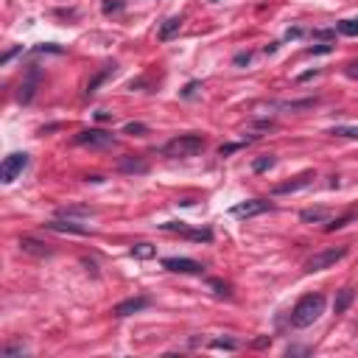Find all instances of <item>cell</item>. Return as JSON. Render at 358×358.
<instances>
[{"label":"cell","instance_id":"1","mask_svg":"<svg viewBox=\"0 0 358 358\" xmlns=\"http://www.w3.org/2000/svg\"><path fill=\"white\" fill-rule=\"evenodd\" d=\"M325 314V294H305L291 311V325L294 327H308Z\"/></svg>","mask_w":358,"mask_h":358},{"label":"cell","instance_id":"2","mask_svg":"<svg viewBox=\"0 0 358 358\" xmlns=\"http://www.w3.org/2000/svg\"><path fill=\"white\" fill-rule=\"evenodd\" d=\"M205 148V137L199 135H179L174 140H168L163 146V154L165 157H193Z\"/></svg>","mask_w":358,"mask_h":358},{"label":"cell","instance_id":"3","mask_svg":"<svg viewBox=\"0 0 358 358\" xmlns=\"http://www.w3.org/2000/svg\"><path fill=\"white\" fill-rule=\"evenodd\" d=\"M26 168H28V154H23V151L9 154V157L3 160V165H0V182H3V185H11Z\"/></svg>","mask_w":358,"mask_h":358},{"label":"cell","instance_id":"4","mask_svg":"<svg viewBox=\"0 0 358 358\" xmlns=\"http://www.w3.org/2000/svg\"><path fill=\"white\" fill-rule=\"evenodd\" d=\"M350 249L347 247H339V249H325V252H316L314 258H308L305 268L308 272H325V268H330L333 263H339L342 258H347Z\"/></svg>","mask_w":358,"mask_h":358},{"label":"cell","instance_id":"5","mask_svg":"<svg viewBox=\"0 0 358 358\" xmlns=\"http://www.w3.org/2000/svg\"><path fill=\"white\" fill-rule=\"evenodd\" d=\"M76 143L87 148H109L115 146V135L104 132V129H84V132L76 135Z\"/></svg>","mask_w":358,"mask_h":358},{"label":"cell","instance_id":"6","mask_svg":"<svg viewBox=\"0 0 358 358\" xmlns=\"http://www.w3.org/2000/svg\"><path fill=\"white\" fill-rule=\"evenodd\" d=\"M274 210L272 202H263V199H247V202H238L232 207V216L235 218H252V216H260V213H268Z\"/></svg>","mask_w":358,"mask_h":358},{"label":"cell","instance_id":"7","mask_svg":"<svg viewBox=\"0 0 358 358\" xmlns=\"http://www.w3.org/2000/svg\"><path fill=\"white\" fill-rule=\"evenodd\" d=\"M163 266L168 272H176V274H202L205 272V266L199 260H190V258H165Z\"/></svg>","mask_w":358,"mask_h":358},{"label":"cell","instance_id":"8","mask_svg":"<svg viewBox=\"0 0 358 358\" xmlns=\"http://www.w3.org/2000/svg\"><path fill=\"white\" fill-rule=\"evenodd\" d=\"M314 171H305V174H300L297 179H291V182H283V185H274L272 188V193L274 196H285V193H297V190H302V188H308V185L314 182Z\"/></svg>","mask_w":358,"mask_h":358},{"label":"cell","instance_id":"9","mask_svg":"<svg viewBox=\"0 0 358 358\" xmlns=\"http://www.w3.org/2000/svg\"><path fill=\"white\" fill-rule=\"evenodd\" d=\"M17 247H20V252L34 255V258H51V255H53V249L48 247V243L37 241V238H28V235H23L20 241H17Z\"/></svg>","mask_w":358,"mask_h":358},{"label":"cell","instance_id":"10","mask_svg":"<svg viewBox=\"0 0 358 358\" xmlns=\"http://www.w3.org/2000/svg\"><path fill=\"white\" fill-rule=\"evenodd\" d=\"M151 305V300L148 297H132V300H123L121 305H115V316H132V314H137V311H143V308H148Z\"/></svg>","mask_w":358,"mask_h":358},{"label":"cell","instance_id":"11","mask_svg":"<svg viewBox=\"0 0 358 358\" xmlns=\"http://www.w3.org/2000/svg\"><path fill=\"white\" fill-rule=\"evenodd\" d=\"M37 79H39V70L31 68V70H28V79L20 84V93H17V101H20V104H31L34 90H37Z\"/></svg>","mask_w":358,"mask_h":358},{"label":"cell","instance_id":"12","mask_svg":"<svg viewBox=\"0 0 358 358\" xmlns=\"http://www.w3.org/2000/svg\"><path fill=\"white\" fill-rule=\"evenodd\" d=\"M121 171L123 174H146L148 171V163L140 157H123L121 160Z\"/></svg>","mask_w":358,"mask_h":358},{"label":"cell","instance_id":"13","mask_svg":"<svg viewBox=\"0 0 358 358\" xmlns=\"http://www.w3.org/2000/svg\"><path fill=\"white\" fill-rule=\"evenodd\" d=\"M45 227H48V230H53V232H70V235H87V230H84V227H79V224H73V221H48Z\"/></svg>","mask_w":358,"mask_h":358},{"label":"cell","instance_id":"14","mask_svg":"<svg viewBox=\"0 0 358 358\" xmlns=\"http://www.w3.org/2000/svg\"><path fill=\"white\" fill-rule=\"evenodd\" d=\"M93 207H84V205H73V207H59V216L62 218H90L93 216Z\"/></svg>","mask_w":358,"mask_h":358},{"label":"cell","instance_id":"15","mask_svg":"<svg viewBox=\"0 0 358 358\" xmlns=\"http://www.w3.org/2000/svg\"><path fill=\"white\" fill-rule=\"evenodd\" d=\"M179 28H182V17H168V20L160 26V39H163V42H165V39H171Z\"/></svg>","mask_w":358,"mask_h":358},{"label":"cell","instance_id":"16","mask_svg":"<svg viewBox=\"0 0 358 358\" xmlns=\"http://www.w3.org/2000/svg\"><path fill=\"white\" fill-rule=\"evenodd\" d=\"M353 297H355L353 288H342V291H339V297H336V302H333V311H336V314H344V311L350 308V302H353Z\"/></svg>","mask_w":358,"mask_h":358},{"label":"cell","instance_id":"17","mask_svg":"<svg viewBox=\"0 0 358 358\" xmlns=\"http://www.w3.org/2000/svg\"><path fill=\"white\" fill-rule=\"evenodd\" d=\"M300 218H302V221H308V224H319V221H325V218H327V210H325V207H311V210H302Z\"/></svg>","mask_w":358,"mask_h":358},{"label":"cell","instance_id":"18","mask_svg":"<svg viewBox=\"0 0 358 358\" xmlns=\"http://www.w3.org/2000/svg\"><path fill=\"white\" fill-rule=\"evenodd\" d=\"M154 255H157V249L151 243H135L132 247V258H137V260H151Z\"/></svg>","mask_w":358,"mask_h":358},{"label":"cell","instance_id":"19","mask_svg":"<svg viewBox=\"0 0 358 358\" xmlns=\"http://www.w3.org/2000/svg\"><path fill=\"white\" fill-rule=\"evenodd\" d=\"M336 31L344 34V37H358V17H350V20L336 23Z\"/></svg>","mask_w":358,"mask_h":358},{"label":"cell","instance_id":"20","mask_svg":"<svg viewBox=\"0 0 358 358\" xmlns=\"http://www.w3.org/2000/svg\"><path fill=\"white\" fill-rule=\"evenodd\" d=\"M274 163H277V157H272V154H263V157H258V160L252 163V168H255V174H263V171H268Z\"/></svg>","mask_w":358,"mask_h":358},{"label":"cell","instance_id":"21","mask_svg":"<svg viewBox=\"0 0 358 358\" xmlns=\"http://www.w3.org/2000/svg\"><path fill=\"white\" fill-rule=\"evenodd\" d=\"M112 70H115V64H109V68H106V70H101V73H98V76H95V79H93V81H90V84H87V95H93L95 90H98L101 84H104V81H106V76H109Z\"/></svg>","mask_w":358,"mask_h":358},{"label":"cell","instance_id":"22","mask_svg":"<svg viewBox=\"0 0 358 358\" xmlns=\"http://www.w3.org/2000/svg\"><path fill=\"white\" fill-rule=\"evenodd\" d=\"M185 238H190V241H199V243H210V241H213V232H210V230H188V232H185Z\"/></svg>","mask_w":358,"mask_h":358},{"label":"cell","instance_id":"23","mask_svg":"<svg viewBox=\"0 0 358 358\" xmlns=\"http://www.w3.org/2000/svg\"><path fill=\"white\" fill-rule=\"evenodd\" d=\"M160 230H165V232H179V235H185L190 227L185 224V221H165V224H160Z\"/></svg>","mask_w":358,"mask_h":358},{"label":"cell","instance_id":"24","mask_svg":"<svg viewBox=\"0 0 358 358\" xmlns=\"http://www.w3.org/2000/svg\"><path fill=\"white\" fill-rule=\"evenodd\" d=\"M344 224H350V216H342V218H333V221L325 224V232H333V230H342Z\"/></svg>","mask_w":358,"mask_h":358},{"label":"cell","instance_id":"25","mask_svg":"<svg viewBox=\"0 0 358 358\" xmlns=\"http://www.w3.org/2000/svg\"><path fill=\"white\" fill-rule=\"evenodd\" d=\"M210 347H216V350H230V353H232V350H238V344H235V342H230V339H216V342H213Z\"/></svg>","mask_w":358,"mask_h":358},{"label":"cell","instance_id":"26","mask_svg":"<svg viewBox=\"0 0 358 358\" xmlns=\"http://www.w3.org/2000/svg\"><path fill=\"white\" fill-rule=\"evenodd\" d=\"M121 9H123L121 0H115V3H112V0H104V3H101V11H104V14H112V11H121Z\"/></svg>","mask_w":358,"mask_h":358},{"label":"cell","instance_id":"27","mask_svg":"<svg viewBox=\"0 0 358 358\" xmlns=\"http://www.w3.org/2000/svg\"><path fill=\"white\" fill-rule=\"evenodd\" d=\"M146 132H148L146 123H126V135H137V137H140V135H146Z\"/></svg>","mask_w":358,"mask_h":358},{"label":"cell","instance_id":"28","mask_svg":"<svg viewBox=\"0 0 358 358\" xmlns=\"http://www.w3.org/2000/svg\"><path fill=\"white\" fill-rule=\"evenodd\" d=\"M26 353V347H23V344H6L3 347V355L9 358V355H23Z\"/></svg>","mask_w":358,"mask_h":358},{"label":"cell","instance_id":"29","mask_svg":"<svg viewBox=\"0 0 358 358\" xmlns=\"http://www.w3.org/2000/svg\"><path fill=\"white\" fill-rule=\"evenodd\" d=\"M210 285L216 288V294H218V297H230V285H227V283H218V280H210Z\"/></svg>","mask_w":358,"mask_h":358},{"label":"cell","instance_id":"30","mask_svg":"<svg viewBox=\"0 0 358 358\" xmlns=\"http://www.w3.org/2000/svg\"><path fill=\"white\" fill-rule=\"evenodd\" d=\"M333 135H342V137H355V140H358V126H350V129H333Z\"/></svg>","mask_w":358,"mask_h":358},{"label":"cell","instance_id":"31","mask_svg":"<svg viewBox=\"0 0 358 358\" xmlns=\"http://www.w3.org/2000/svg\"><path fill=\"white\" fill-rule=\"evenodd\" d=\"M199 87H202L199 81H190V84L182 90V95H185V98H190V95H196V90H199Z\"/></svg>","mask_w":358,"mask_h":358},{"label":"cell","instance_id":"32","mask_svg":"<svg viewBox=\"0 0 358 358\" xmlns=\"http://www.w3.org/2000/svg\"><path fill=\"white\" fill-rule=\"evenodd\" d=\"M333 51V45H314V48H308V53H314V56H316V53H330Z\"/></svg>","mask_w":358,"mask_h":358},{"label":"cell","instance_id":"33","mask_svg":"<svg viewBox=\"0 0 358 358\" xmlns=\"http://www.w3.org/2000/svg\"><path fill=\"white\" fill-rule=\"evenodd\" d=\"M344 73H347L350 79H358V62H350V64H347V70H344Z\"/></svg>","mask_w":358,"mask_h":358},{"label":"cell","instance_id":"34","mask_svg":"<svg viewBox=\"0 0 358 358\" xmlns=\"http://www.w3.org/2000/svg\"><path fill=\"white\" fill-rule=\"evenodd\" d=\"M249 59H252V53H238V56H235V64H249Z\"/></svg>","mask_w":358,"mask_h":358},{"label":"cell","instance_id":"35","mask_svg":"<svg viewBox=\"0 0 358 358\" xmlns=\"http://www.w3.org/2000/svg\"><path fill=\"white\" fill-rule=\"evenodd\" d=\"M266 344H272V339H268V336H260V339H255V344H252V347H266Z\"/></svg>","mask_w":358,"mask_h":358},{"label":"cell","instance_id":"36","mask_svg":"<svg viewBox=\"0 0 358 358\" xmlns=\"http://www.w3.org/2000/svg\"><path fill=\"white\" fill-rule=\"evenodd\" d=\"M285 353H288V355H305V353H308V347H288Z\"/></svg>","mask_w":358,"mask_h":358},{"label":"cell","instance_id":"37","mask_svg":"<svg viewBox=\"0 0 358 358\" xmlns=\"http://www.w3.org/2000/svg\"><path fill=\"white\" fill-rule=\"evenodd\" d=\"M288 39H297V37H302V28H288V34H285Z\"/></svg>","mask_w":358,"mask_h":358},{"label":"cell","instance_id":"38","mask_svg":"<svg viewBox=\"0 0 358 358\" xmlns=\"http://www.w3.org/2000/svg\"><path fill=\"white\" fill-rule=\"evenodd\" d=\"M314 37H322V39H327V37H333V31H316Z\"/></svg>","mask_w":358,"mask_h":358},{"label":"cell","instance_id":"39","mask_svg":"<svg viewBox=\"0 0 358 358\" xmlns=\"http://www.w3.org/2000/svg\"><path fill=\"white\" fill-rule=\"evenodd\" d=\"M263 51H266V53H274V51H277V42H268V45L263 48Z\"/></svg>","mask_w":358,"mask_h":358}]
</instances>
